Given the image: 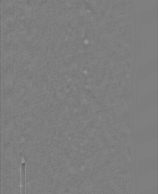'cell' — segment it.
Wrapping results in <instances>:
<instances>
[{
    "label": "cell",
    "mask_w": 158,
    "mask_h": 194,
    "mask_svg": "<svg viewBox=\"0 0 158 194\" xmlns=\"http://www.w3.org/2000/svg\"><path fill=\"white\" fill-rule=\"evenodd\" d=\"M21 185H22V193H25V164H22L21 168Z\"/></svg>",
    "instance_id": "obj_1"
}]
</instances>
